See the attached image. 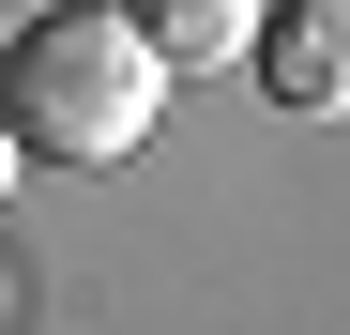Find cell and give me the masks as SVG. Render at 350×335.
<instances>
[{
  "mask_svg": "<svg viewBox=\"0 0 350 335\" xmlns=\"http://www.w3.org/2000/svg\"><path fill=\"white\" fill-rule=\"evenodd\" d=\"M0 183H16V137H0Z\"/></svg>",
  "mask_w": 350,
  "mask_h": 335,
  "instance_id": "obj_4",
  "label": "cell"
},
{
  "mask_svg": "<svg viewBox=\"0 0 350 335\" xmlns=\"http://www.w3.org/2000/svg\"><path fill=\"white\" fill-rule=\"evenodd\" d=\"M137 16V46L167 77H213V62H244V31H259V0H122Z\"/></svg>",
  "mask_w": 350,
  "mask_h": 335,
  "instance_id": "obj_3",
  "label": "cell"
},
{
  "mask_svg": "<svg viewBox=\"0 0 350 335\" xmlns=\"http://www.w3.org/2000/svg\"><path fill=\"white\" fill-rule=\"evenodd\" d=\"M167 107V62L137 46L122 0H46V16H16V46H0V137L46 152V168H122L152 137Z\"/></svg>",
  "mask_w": 350,
  "mask_h": 335,
  "instance_id": "obj_1",
  "label": "cell"
},
{
  "mask_svg": "<svg viewBox=\"0 0 350 335\" xmlns=\"http://www.w3.org/2000/svg\"><path fill=\"white\" fill-rule=\"evenodd\" d=\"M244 62L289 122H350V0H259Z\"/></svg>",
  "mask_w": 350,
  "mask_h": 335,
  "instance_id": "obj_2",
  "label": "cell"
}]
</instances>
